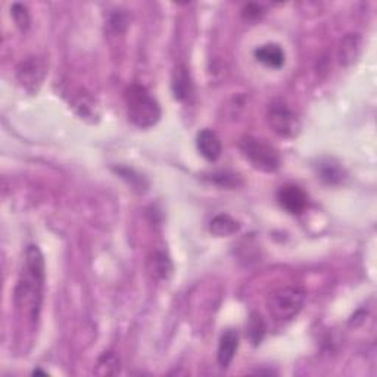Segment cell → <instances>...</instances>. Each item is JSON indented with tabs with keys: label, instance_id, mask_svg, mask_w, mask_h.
<instances>
[{
	"label": "cell",
	"instance_id": "cell-4",
	"mask_svg": "<svg viewBox=\"0 0 377 377\" xmlns=\"http://www.w3.org/2000/svg\"><path fill=\"white\" fill-rule=\"evenodd\" d=\"M239 149L256 170L275 173L280 168V155L270 143L255 136H243L239 141Z\"/></svg>",
	"mask_w": 377,
	"mask_h": 377
},
{
	"label": "cell",
	"instance_id": "cell-8",
	"mask_svg": "<svg viewBox=\"0 0 377 377\" xmlns=\"http://www.w3.org/2000/svg\"><path fill=\"white\" fill-rule=\"evenodd\" d=\"M197 148L202 157L210 162L217 161L221 157V153H223V146H221L218 136L210 128H203L198 133Z\"/></svg>",
	"mask_w": 377,
	"mask_h": 377
},
{
	"label": "cell",
	"instance_id": "cell-20",
	"mask_svg": "<svg viewBox=\"0 0 377 377\" xmlns=\"http://www.w3.org/2000/svg\"><path fill=\"white\" fill-rule=\"evenodd\" d=\"M211 181L214 183L223 186V187H236L238 186V176L230 174V173H213L211 174Z\"/></svg>",
	"mask_w": 377,
	"mask_h": 377
},
{
	"label": "cell",
	"instance_id": "cell-21",
	"mask_svg": "<svg viewBox=\"0 0 377 377\" xmlns=\"http://www.w3.org/2000/svg\"><path fill=\"white\" fill-rule=\"evenodd\" d=\"M264 14L266 12H264L263 6L258 5V3H249L243 8V17L249 21L259 20Z\"/></svg>",
	"mask_w": 377,
	"mask_h": 377
},
{
	"label": "cell",
	"instance_id": "cell-13",
	"mask_svg": "<svg viewBox=\"0 0 377 377\" xmlns=\"http://www.w3.org/2000/svg\"><path fill=\"white\" fill-rule=\"evenodd\" d=\"M239 230H240V224L238 223V221L226 214L215 215L210 223V231L217 238L233 236V235H236Z\"/></svg>",
	"mask_w": 377,
	"mask_h": 377
},
{
	"label": "cell",
	"instance_id": "cell-17",
	"mask_svg": "<svg viewBox=\"0 0 377 377\" xmlns=\"http://www.w3.org/2000/svg\"><path fill=\"white\" fill-rule=\"evenodd\" d=\"M116 174H118L123 180H125L128 186L132 187L133 190L143 193L148 190V181L145 180V177L140 176L139 173H136L132 168H116Z\"/></svg>",
	"mask_w": 377,
	"mask_h": 377
},
{
	"label": "cell",
	"instance_id": "cell-12",
	"mask_svg": "<svg viewBox=\"0 0 377 377\" xmlns=\"http://www.w3.org/2000/svg\"><path fill=\"white\" fill-rule=\"evenodd\" d=\"M254 55L258 62L264 63L268 68H276V70L282 68L286 61L283 49L279 45H272V43L259 46L258 49H255Z\"/></svg>",
	"mask_w": 377,
	"mask_h": 377
},
{
	"label": "cell",
	"instance_id": "cell-11",
	"mask_svg": "<svg viewBox=\"0 0 377 377\" xmlns=\"http://www.w3.org/2000/svg\"><path fill=\"white\" fill-rule=\"evenodd\" d=\"M316 173L323 183L332 185V186L342 183L346 176L344 167L339 162H336L334 160H330V158L320 160L318 164L316 165Z\"/></svg>",
	"mask_w": 377,
	"mask_h": 377
},
{
	"label": "cell",
	"instance_id": "cell-9",
	"mask_svg": "<svg viewBox=\"0 0 377 377\" xmlns=\"http://www.w3.org/2000/svg\"><path fill=\"white\" fill-rule=\"evenodd\" d=\"M239 348V334L235 330H226L220 337V344H218V353H217V360L218 364L223 369L229 367L231 361L235 360L236 353Z\"/></svg>",
	"mask_w": 377,
	"mask_h": 377
},
{
	"label": "cell",
	"instance_id": "cell-18",
	"mask_svg": "<svg viewBox=\"0 0 377 377\" xmlns=\"http://www.w3.org/2000/svg\"><path fill=\"white\" fill-rule=\"evenodd\" d=\"M10 17L14 20L17 27L21 31H27L30 27V14L27 6H24L21 3H15L12 5L10 8Z\"/></svg>",
	"mask_w": 377,
	"mask_h": 377
},
{
	"label": "cell",
	"instance_id": "cell-14",
	"mask_svg": "<svg viewBox=\"0 0 377 377\" xmlns=\"http://www.w3.org/2000/svg\"><path fill=\"white\" fill-rule=\"evenodd\" d=\"M173 92H174V98L178 100L186 99L190 93V79L185 67H178L174 72Z\"/></svg>",
	"mask_w": 377,
	"mask_h": 377
},
{
	"label": "cell",
	"instance_id": "cell-5",
	"mask_svg": "<svg viewBox=\"0 0 377 377\" xmlns=\"http://www.w3.org/2000/svg\"><path fill=\"white\" fill-rule=\"evenodd\" d=\"M267 121L272 132L284 139H293L301 132L298 114L282 99H275L268 105Z\"/></svg>",
	"mask_w": 377,
	"mask_h": 377
},
{
	"label": "cell",
	"instance_id": "cell-6",
	"mask_svg": "<svg viewBox=\"0 0 377 377\" xmlns=\"http://www.w3.org/2000/svg\"><path fill=\"white\" fill-rule=\"evenodd\" d=\"M46 77V62L38 58L31 56L24 59L17 68L18 83L30 93H34L42 86Z\"/></svg>",
	"mask_w": 377,
	"mask_h": 377
},
{
	"label": "cell",
	"instance_id": "cell-10",
	"mask_svg": "<svg viewBox=\"0 0 377 377\" xmlns=\"http://www.w3.org/2000/svg\"><path fill=\"white\" fill-rule=\"evenodd\" d=\"M361 46L362 40L360 34L353 33L345 36L339 45V50H337V59H339V63L344 65V67L353 65L361 54Z\"/></svg>",
	"mask_w": 377,
	"mask_h": 377
},
{
	"label": "cell",
	"instance_id": "cell-2",
	"mask_svg": "<svg viewBox=\"0 0 377 377\" xmlns=\"http://www.w3.org/2000/svg\"><path fill=\"white\" fill-rule=\"evenodd\" d=\"M128 120L139 128H151L161 120V105L146 87L132 84L124 93Z\"/></svg>",
	"mask_w": 377,
	"mask_h": 377
},
{
	"label": "cell",
	"instance_id": "cell-7",
	"mask_svg": "<svg viewBox=\"0 0 377 377\" xmlns=\"http://www.w3.org/2000/svg\"><path fill=\"white\" fill-rule=\"evenodd\" d=\"M277 201L284 211L298 215L307 210L308 194L299 186L284 185L277 192Z\"/></svg>",
	"mask_w": 377,
	"mask_h": 377
},
{
	"label": "cell",
	"instance_id": "cell-1",
	"mask_svg": "<svg viewBox=\"0 0 377 377\" xmlns=\"http://www.w3.org/2000/svg\"><path fill=\"white\" fill-rule=\"evenodd\" d=\"M45 291V259L38 246L25 249L24 263L14 291V302L18 313L34 323L40 317Z\"/></svg>",
	"mask_w": 377,
	"mask_h": 377
},
{
	"label": "cell",
	"instance_id": "cell-3",
	"mask_svg": "<svg viewBox=\"0 0 377 377\" xmlns=\"http://www.w3.org/2000/svg\"><path fill=\"white\" fill-rule=\"evenodd\" d=\"M307 292L301 286H284L267 298L268 313L277 321L293 320L304 307Z\"/></svg>",
	"mask_w": 377,
	"mask_h": 377
},
{
	"label": "cell",
	"instance_id": "cell-19",
	"mask_svg": "<svg viewBox=\"0 0 377 377\" xmlns=\"http://www.w3.org/2000/svg\"><path fill=\"white\" fill-rule=\"evenodd\" d=\"M153 271L155 275L160 276L161 279H168L173 271L171 261L164 254L158 252L153 256Z\"/></svg>",
	"mask_w": 377,
	"mask_h": 377
},
{
	"label": "cell",
	"instance_id": "cell-16",
	"mask_svg": "<svg viewBox=\"0 0 377 377\" xmlns=\"http://www.w3.org/2000/svg\"><path fill=\"white\" fill-rule=\"evenodd\" d=\"M266 334V324L261 318V316L252 313L248 321V330H246V336L249 337V341L252 345H259L264 339Z\"/></svg>",
	"mask_w": 377,
	"mask_h": 377
},
{
	"label": "cell",
	"instance_id": "cell-15",
	"mask_svg": "<svg viewBox=\"0 0 377 377\" xmlns=\"http://www.w3.org/2000/svg\"><path fill=\"white\" fill-rule=\"evenodd\" d=\"M120 371V360L114 353H103L96 364L98 376H114Z\"/></svg>",
	"mask_w": 377,
	"mask_h": 377
}]
</instances>
